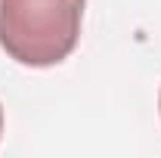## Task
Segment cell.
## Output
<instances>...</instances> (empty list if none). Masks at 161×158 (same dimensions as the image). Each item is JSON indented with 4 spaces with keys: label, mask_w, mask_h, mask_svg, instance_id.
<instances>
[{
    "label": "cell",
    "mask_w": 161,
    "mask_h": 158,
    "mask_svg": "<svg viewBox=\"0 0 161 158\" xmlns=\"http://www.w3.org/2000/svg\"><path fill=\"white\" fill-rule=\"evenodd\" d=\"M87 0H0V47L9 59L50 68L71 56Z\"/></svg>",
    "instance_id": "cell-1"
},
{
    "label": "cell",
    "mask_w": 161,
    "mask_h": 158,
    "mask_svg": "<svg viewBox=\"0 0 161 158\" xmlns=\"http://www.w3.org/2000/svg\"><path fill=\"white\" fill-rule=\"evenodd\" d=\"M0 133H3V109H0Z\"/></svg>",
    "instance_id": "cell-2"
},
{
    "label": "cell",
    "mask_w": 161,
    "mask_h": 158,
    "mask_svg": "<svg viewBox=\"0 0 161 158\" xmlns=\"http://www.w3.org/2000/svg\"><path fill=\"white\" fill-rule=\"evenodd\" d=\"M158 109H161V96H158Z\"/></svg>",
    "instance_id": "cell-3"
}]
</instances>
